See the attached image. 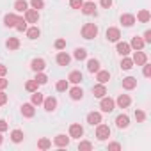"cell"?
<instances>
[{
    "instance_id": "obj_29",
    "label": "cell",
    "mask_w": 151,
    "mask_h": 151,
    "mask_svg": "<svg viewBox=\"0 0 151 151\" xmlns=\"http://www.w3.org/2000/svg\"><path fill=\"white\" fill-rule=\"evenodd\" d=\"M149 18H151V14H149V11H146V9H142V11L137 14V20H139V22H142V23H147V22H149Z\"/></svg>"
},
{
    "instance_id": "obj_36",
    "label": "cell",
    "mask_w": 151,
    "mask_h": 151,
    "mask_svg": "<svg viewBox=\"0 0 151 151\" xmlns=\"http://www.w3.org/2000/svg\"><path fill=\"white\" fill-rule=\"evenodd\" d=\"M34 80H36V82H37L39 86H45V84L48 82V77H46V75H43V73L39 71V73L36 75V78H34Z\"/></svg>"
},
{
    "instance_id": "obj_44",
    "label": "cell",
    "mask_w": 151,
    "mask_h": 151,
    "mask_svg": "<svg viewBox=\"0 0 151 151\" xmlns=\"http://www.w3.org/2000/svg\"><path fill=\"white\" fill-rule=\"evenodd\" d=\"M64 46H66V41H64V39H57V41H55V48H57V50H62Z\"/></svg>"
},
{
    "instance_id": "obj_30",
    "label": "cell",
    "mask_w": 151,
    "mask_h": 151,
    "mask_svg": "<svg viewBox=\"0 0 151 151\" xmlns=\"http://www.w3.org/2000/svg\"><path fill=\"white\" fill-rule=\"evenodd\" d=\"M16 30H20V32H23V30H27V20L25 18H20L18 16V20H16Z\"/></svg>"
},
{
    "instance_id": "obj_7",
    "label": "cell",
    "mask_w": 151,
    "mask_h": 151,
    "mask_svg": "<svg viewBox=\"0 0 151 151\" xmlns=\"http://www.w3.org/2000/svg\"><path fill=\"white\" fill-rule=\"evenodd\" d=\"M133 64H137V66H142V64H146V60H147V57H146V53L144 52H140V50H135V53H133Z\"/></svg>"
},
{
    "instance_id": "obj_1",
    "label": "cell",
    "mask_w": 151,
    "mask_h": 151,
    "mask_svg": "<svg viewBox=\"0 0 151 151\" xmlns=\"http://www.w3.org/2000/svg\"><path fill=\"white\" fill-rule=\"evenodd\" d=\"M82 36H84L86 39H94V37L98 36V27H96L94 23H86V25L82 27Z\"/></svg>"
},
{
    "instance_id": "obj_41",
    "label": "cell",
    "mask_w": 151,
    "mask_h": 151,
    "mask_svg": "<svg viewBox=\"0 0 151 151\" xmlns=\"http://www.w3.org/2000/svg\"><path fill=\"white\" fill-rule=\"evenodd\" d=\"M82 4H84V0H69V6H71L73 9H80Z\"/></svg>"
},
{
    "instance_id": "obj_25",
    "label": "cell",
    "mask_w": 151,
    "mask_h": 151,
    "mask_svg": "<svg viewBox=\"0 0 151 151\" xmlns=\"http://www.w3.org/2000/svg\"><path fill=\"white\" fill-rule=\"evenodd\" d=\"M121 23H123L124 27H132V25L135 23V16H133V14H123V16H121Z\"/></svg>"
},
{
    "instance_id": "obj_16",
    "label": "cell",
    "mask_w": 151,
    "mask_h": 151,
    "mask_svg": "<svg viewBox=\"0 0 151 151\" xmlns=\"http://www.w3.org/2000/svg\"><path fill=\"white\" fill-rule=\"evenodd\" d=\"M82 13L84 14H96V6L94 2H87V4H82Z\"/></svg>"
},
{
    "instance_id": "obj_9",
    "label": "cell",
    "mask_w": 151,
    "mask_h": 151,
    "mask_svg": "<svg viewBox=\"0 0 151 151\" xmlns=\"http://www.w3.org/2000/svg\"><path fill=\"white\" fill-rule=\"evenodd\" d=\"M22 114H23V117H34V114H36L34 105L32 103H23L22 105Z\"/></svg>"
},
{
    "instance_id": "obj_26",
    "label": "cell",
    "mask_w": 151,
    "mask_h": 151,
    "mask_svg": "<svg viewBox=\"0 0 151 151\" xmlns=\"http://www.w3.org/2000/svg\"><path fill=\"white\" fill-rule=\"evenodd\" d=\"M41 36V30L37 29V27H30V29H27V37L29 39H37Z\"/></svg>"
},
{
    "instance_id": "obj_31",
    "label": "cell",
    "mask_w": 151,
    "mask_h": 151,
    "mask_svg": "<svg viewBox=\"0 0 151 151\" xmlns=\"http://www.w3.org/2000/svg\"><path fill=\"white\" fill-rule=\"evenodd\" d=\"M121 68H123L124 71L132 69V68H133V60H132V59H128V57L124 55V57H123V60H121Z\"/></svg>"
},
{
    "instance_id": "obj_12",
    "label": "cell",
    "mask_w": 151,
    "mask_h": 151,
    "mask_svg": "<svg viewBox=\"0 0 151 151\" xmlns=\"http://www.w3.org/2000/svg\"><path fill=\"white\" fill-rule=\"evenodd\" d=\"M53 144H55V146H59V147H64V146H68V144H69V137H66L64 133H59V135L53 139Z\"/></svg>"
},
{
    "instance_id": "obj_23",
    "label": "cell",
    "mask_w": 151,
    "mask_h": 151,
    "mask_svg": "<svg viewBox=\"0 0 151 151\" xmlns=\"http://www.w3.org/2000/svg\"><path fill=\"white\" fill-rule=\"evenodd\" d=\"M69 96H71V100H82L84 98V91L80 87H73L69 91Z\"/></svg>"
},
{
    "instance_id": "obj_11",
    "label": "cell",
    "mask_w": 151,
    "mask_h": 151,
    "mask_svg": "<svg viewBox=\"0 0 151 151\" xmlns=\"http://www.w3.org/2000/svg\"><path fill=\"white\" fill-rule=\"evenodd\" d=\"M87 123L93 124V126L100 124V123H101V114H100V112H91V114H87Z\"/></svg>"
},
{
    "instance_id": "obj_5",
    "label": "cell",
    "mask_w": 151,
    "mask_h": 151,
    "mask_svg": "<svg viewBox=\"0 0 151 151\" xmlns=\"http://www.w3.org/2000/svg\"><path fill=\"white\" fill-rule=\"evenodd\" d=\"M105 36H107V39H109V41H114V43H117V41H119V37H121V32H119V29H116V27H110V29H107Z\"/></svg>"
},
{
    "instance_id": "obj_3",
    "label": "cell",
    "mask_w": 151,
    "mask_h": 151,
    "mask_svg": "<svg viewBox=\"0 0 151 151\" xmlns=\"http://www.w3.org/2000/svg\"><path fill=\"white\" fill-rule=\"evenodd\" d=\"M25 20H27V23H37L39 22V11L37 9H27L25 11Z\"/></svg>"
},
{
    "instance_id": "obj_50",
    "label": "cell",
    "mask_w": 151,
    "mask_h": 151,
    "mask_svg": "<svg viewBox=\"0 0 151 151\" xmlns=\"http://www.w3.org/2000/svg\"><path fill=\"white\" fill-rule=\"evenodd\" d=\"M9 126H7V123L4 121V119H0V132H6Z\"/></svg>"
},
{
    "instance_id": "obj_19",
    "label": "cell",
    "mask_w": 151,
    "mask_h": 151,
    "mask_svg": "<svg viewBox=\"0 0 151 151\" xmlns=\"http://www.w3.org/2000/svg\"><path fill=\"white\" fill-rule=\"evenodd\" d=\"M69 60H71V57H69L66 52H60V53L57 55V64H59V66H68Z\"/></svg>"
},
{
    "instance_id": "obj_49",
    "label": "cell",
    "mask_w": 151,
    "mask_h": 151,
    "mask_svg": "<svg viewBox=\"0 0 151 151\" xmlns=\"http://www.w3.org/2000/svg\"><path fill=\"white\" fill-rule=\"evenodd\" d=\"M144 43H151V30L144 32Z\"/></svg>"
},
{
    "instance_id": "obj_13",
    "label": "cell",
    "mask_w": 151,
    "mask_h": 151,
    "mask_svg": "<svg viewBox=\"0 0 151 151\" xmlns=\"http://www.w3.org/2000/svg\"><path fill=\"white\" fill-rule=\"evenodd\" d=\"M82 80H84V77H82L80 71H71L69 77H68V82H71V84H80Z\"/></svg>"
},
{
    "instance_id": "obj_17",
    "label": "cell",
    "mask_w": 151,
    "mask_h": 151,
    "mask_svg": "<svg viewBox=\"0 0 151 151\" xmlns=\"http://www.w3.org/2000/svg\"><path fill=\"white\" fill-rule=\"evenodd\" d=\"M93 94H94L96 98H103V96L107 94L105 84H98V86H94V87H93Z\"/></svg>"
},
{
    "instance_id": "obj_37",
    "label": "cell",
    "mask_w": 151,
    "mask_h": 151,
    "mask_svg": "<svg viewBox=\"0 0 151 151\" xmlns=\"http://www.w3.org/2000/svg\"><path fill=\"white\" fill-rule=\"evenodd\" d=\"M37 86H39V84H37L36 80H29V82L25 84V89H27L29 93H34V91H37Z\"/></svg>"
},
{
    "instance_id": "obj_14",
    "label": "cell",
    "mask_w": 151,
    "mask_h": 151,
    "mask_svg": "<svg viewBox=\"0 0 151 151\" xmlns=\"http://www.w3.org/2000/svg\"><path fill=\"white\" fill-rule=\"evenodd\" d=\"M123 87H124L126 91H132V89L137 87V80H135L133 77H126V78H123Z\"/></svg>"
},
{
    "instance_id": "obj_6",
    "label": "cell",
    "mask_w": 151,
    "mask_h": 151,
    "mask_svg": "<svg viewBox=\"0 0 151 151\" xmlns=\"http://www.w3.org/2000/svg\"><path fill=\"white\" fill-rule=\"evenodd\" d=\"M82 135H84V128H82L80 124L75 123V124L69 126V137H73V139H80Z\"/></svg>"
},
{
    "instance_id": "obj_42",
    "label": "cell",
    "mask_w": 151,
    "mask_h": 151,
    "mask_svg": "<svg viewBox=\"0 0 151 151\" xmlns=\"http://www.w3.org/2000/svg\"><path fill=\"white\" fill-rule=\"evenodd\" d=\"M66 89H68V80H59V82H57V91L62 93V91H66Z\"/></svg>"
},
{
    "instance_id": "obj_53",
    "label": "cell",
    "mask_w": 151,
    "mask_h": 151,
    "mask_svg": "<svg viewBox=\"0 0 151 151\" xmlns=\"http://www.w3.org/2000/svg\"><path fill=\"white\" fill-rule=\"evenodd\" d=\"M2 140H4V139H2V132H0V144H2Z\"/></svg>"
},
{
    "instance_id": "obj_45",
    "label": "cell",
    "mask_w": 151,
    "mask_h": 151,
    "mask_svg": "<svg viewBox=\"0 0 151 151\" xmlns=\"http://www.w3.org/2000/svg\"><path fill=\"white\" fill-rule=\"evenodd\" d=\"M109 149H110V151H119V149H121V144L112 142V144H109Z\"/></svg>"
},
{
    "instance_id": "obj_48",
    "label": "cell",
    "mask_w": 151,
    "mask_h": 151,
    "mask_svg": "<svg viewBox=\"0 0 151 151\" xmlns=\"http://www.w3.org/2000/svg\"><path fill=\"white\" fill-rule=\"evenodd\" d=\"M7 103V94L0 91V105H6Z\"/></svg>"
},
{
    "instance_id": "obj_33",
    "label": "cell",
    "mask_w": 151,
    "mask_h": 151,
    "mask_svg": "<svg viewBox=\"0 0 151 151\" xmlns=\"http://www.w3.org/2000/svg\"><path fill=\"white\" fill-rule=\"evenodd\" d=\"M11 139H13V142H22L23 140V132L22 130H13Z\"/></svg>"
},
{
    "instance_id": "obj_47",
    "label": "cell",
    "mask_w": 151,
    "mask_h": 151,
    "mask_svg": "<svg viewBox=\"0 0 151 151\" xmlns=\"http://www.w3.org/2000/svg\"><path fill=\"white\" fill-rule=\"evenodd\" d=\"M7 84H9V82H7L4 77H0V91H4V89L7 87Z\"/></svg>"
},
{
    "instance_id": "obj_51",
    "label": "cell",
    "mask_w": 151,
    "mask_h": 151,
    "mask_svg": "<svg viewBox=\"0 0 151 151\" xmlns=\"http://www.w3.org/2000/svg\"><path fill=\"white\" fill-rule=\"evenodd\" d=\"M112 6V0H101V7H105V9H109Z\"/></svg>"
},
{
    "instance_id": "obj_22",
    "label": "cell",
    "mask_w": 151,
    "mask_h": 151,
    "mask_svg": "<svg viewBox=\"0 0 151 151\" xmlns=\"http://www.w3.org/2000/svg\"><path fill=\"white\" fill-rule=\"evenodd\" d=\"M96 80H98L100 84H107V82L110 80V73H109V71H98Z\"/></svg>"
},
{
    "instance_id": "obj_35",
    "label": "cell",
    "mask_w": 151,
    "mask_h": 151,
    "mask_svg": "<svg viewBox=\"0 0 151 151\" xmlns=\"http://www.w3.org/2000/svg\"><path fill=\"white\" fill-rule=\"evenodd\" d=\"M86 57H87V52L84 48H77V50H75V59H77V60H84Z\"/></svg>"
},
{
    "instance_id": "obj_38",
    "label": "cell",
    "mask_w": 151,
    "mask_h": 151,
    "mask_svg": "<svg viewBox=\"0 0 151 151\" xmlns=\"http://www.w3.org/2000/svg\"><path fill=\"white\" fill-rule=\"evenodd\" d=\"M37 147H39V149H48V147H52V140H48V139H39Z\"/></svg>"
},
{
    "instance_id": "obj_10",
    "label": "cell",
    "mask_w": 151,
    "mask_h": 151,
    "mask_svg": "<svg viewBox=\"0 0 151 151\" xmlns=\"http://www.w3.org/2000/svg\"><path fill=\"white\" fill-rule=\"evenodd\" d=\"M43 105H45V110H46V112H53L55 107H57V100H55L53 96H50V98L43 100Z\"/></svg>"
},
{
    "instance_id": "obj_21",
    "label": "cell",
    "mask_w": 151,
    "mask_h": 151,
    "mask_svg": "<svg viewBox=\"0 0 151 151\" xmlns=\"http://www.w3.org/2000/svg\"><path fill=\"white\" fill-rule=\"evenodd\" d=\"M87 69H89V73H98V71H100V60H96V59H89V62H87Z\"/></svg>"
},
{
    "instance_id": "obj_52",
    "label": "cell",
    "mask_w": 151,
    "mask_h": 151,
    "mask_svg": "<svg viewBox=\"0 0 151 151\" xmlns=\"http://www.w3.org/2000/svg\"><path fill=\"white\" fill-rule=\"evenodd\" d=\"M6 73H7V68H6L4 64H0V77H4Z\"/></svg>"
},
{
    "instance_id": "obj_40",
    "label": "cell",
    "mask_w": 151,
    "mask_h": 151,
    "mask_svg": "<svg viewBox=\"0 0 151 151\" xmlns=\"http://www.w3.org/2000/svg\"><path fill=\"white\" fill-rule=\"evenodd\" d=\"M78 149H80V151H89V149H93V144L84 140V142H80V144H78Z\"/></svg>"
},
{
    "instance_id": "obj_15",
    "label": "cell",
    "mask_w": 151,
    "mask_h": 151,
    "mask_svg": "<svg viewBox=\"0 0 151 151\" xmlns=\"http://www.w3.org/2000/svg\"><path fill=\"white\" fill-rule=\"evenodd\" d=\"M116 124H117V128H128V124H130V117H128L126 114H121V116H117Z\"/></svg>"
},
{
    "instance_id": "obj_46",
    "label": "cell",
    "mask_w": 151,
    "mask_h": 151,
    "mask_svg": "<svg viewBox=\"0 0 151 151\" xmlns=\"http://www.w3.org/2000/svg\"><path fill=\"white\" fill-rule=\"evenodd\" d=\"M144 66V77H151V66L149 64H142Z\"/></svg>"
},
{
    "instance_id": "obj_39",
    "label": "cell",
    "mask_w": 151,
    "mask_h": 151,
    "mask_svg": "<svg viewBox=\"0 0 151 151\" xmlns=\"http://www.w3.org/2000/svg\"><path fill=\"white\" fill-rule=\"evenodd\" d=\"M30 6H32V9H43V6H45V2L43 0H30Z\"/></svg>"
},
{
    "instance_id": "obj_27",
    "label": "cell",
    "mask_w": 151,
    "mask_h": 151,
    "mask_svg": "<svg viewBox=\"0 0 151 151\" xmlns=\"http://www.w3.org/2000/svg\"><path fill=\"white\" fill-rule=\"evenodd\" d=\"M130 50H132V48H130V45H128V43H119V41H117V52H119L123 57H124V55H128V53H130Z\"/></svg>"
},
{
    "instance_id": "obj_4",
    "label": "cell",
    "mask_w": 151,
    "mask_h": 151,
    "mask_svg": "<svg viewBox=\"0 0 151 151\" xmlns=\"http://www.w3.org/2000/svg\"><path fill=\"white\" fill-rule=\"evenodd\" d=\"M100 107H101V110H103V112H112V110H114V107H116V103H114V100H112V98L103 96V98H101Z\"/></svg>"
},
{
    "instance_id": "obj_34",
    "label": "cell",
    "mask_w": 151,
    "mask_h": 151,
    "mask_svg": "<svg viewBox=\"0 0 151 151\" xmlns=\"http://www.w3.org/2000/svg\"><path fill=\"white\" fill-rule=\"evenodd\" d=\"M14 9H16L18 13H25V11H27V2H25V0H16Z\"/></svg>"
},
{
    "instance_id": "obj_24",
    "label": "cell",
    "mask_w": 151,
    "mask_h": 151,
    "mask_svg": "<svg viewBox=\"0 0 151 151\" xmlns=\"http://www.w3.org/2000/svg\"><path fill=\"white\" fill-rule=\"evenodd\" d=\"M16 20H18L16 14H6L4 16V25L6 27H14L16 25Z\"/></svg>"
},
{
    "instance_id": "obj_32",
    "label": "cell",
    "mask_w": 151,
    "mask_h": 151,
    "mask_svg": "<svg viewBox=\"0 0 151 151\" xmlns=\"http://www.w3.org/2000/svg\"><path fill=\"white\" fill-rule=\"evenodd\" d=\"M43 100H45V98H43V94H41L39 91H34V93H32V105H41Z\"/></svg>"
},
{
    "instance_id": "obj_28",
    "label": "cell",
    "mask_w": 151,
    "mask_h": 151,
    "mask_svg": "<svg viewBox=\"0 0 151 151\" xmlns=\"http://www.w3.org/2000/svg\"><path fill=\"white\" fill-rule=\"evenodd\" d=\"M6 45H7L9 50H18V48H20V39H18V37H9Z\"/></svg>"
},
{
    "instance_id": "obj_20",
    "label": "cell",
    "mask_w": 151,
    "mask_h": 151,
    "mask_svg": "<svg viewBox=\"0 0 151 151\" xmlns=\"http://www.w3.org/2000/svg\"><path fill=\"white\" fill-rule=\"evenodd\" d=\"M144 45H146V43H144V39H140V37H137V36H135V37L132 39V43H130V48H133V50H142V48H144Z\"/></svg>"
},
{
    "instance_id": "obj_8",
    "label": "cell",
    "mask_w": 151,
    "mask_h": 151,
    "mask_svg": "<svg viewBox=\"0 0 151 151\" xmlns=\"http://www.w3.org/2000/svg\"><path fill=\"white\" fill-rule=\"evenodd\" d=\"M45 68H46V62H45L43 59H34V60L30 62V69H32V71H36V73L43 71Z\"/></svg>"
},
{
    "instance_id": "obj_18",
    "label": "cell",
    "mask_w": 151,
    "mask_h": 151,
    "mask_svg": "<svg viewBox=\"0 0 151 151\" xmlns=\"http://www.w3.org/2000/svg\"><path fill=\"white\" fill-rule=\"evenodd\" d=\"M130 103H132V100H130L128 94H119V98H117V107L119 109H126Z\"/></svg>"
},
{
    "instance_id": "obj_43",
    "label": "cell",
    "mask_w": 151,
    "mask_h": 151,
    "mask_svg": "<svg viewBox=\"0 0 151 151\" xmlns=\"http://www.w3.org/2000/svg\"><path fill=\"white\" fill-rule=\"evenodd\" d=\"M135 119H137L139 123H144V119H146V114H144L142 110H135Z\"/></svg>"
},
{
    "instance_id": "obj_2",
    "label": "cell",
    "mask_w": 151,
    "mask_h": 151,
    "mask_svg": "<svg viewBox=\"0 0 151 151\" xmlns=\"http://www.w3.org/2000/svg\"><path fill=\"white\" fill-rule=\"evenodd\" d=\"M98 128H96V137H98V140H107L109 137H110V128L107 126V124H96Z\"/></svg>"
}]
</instances>
